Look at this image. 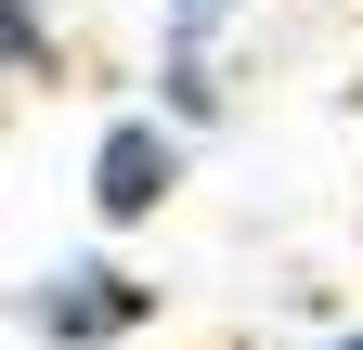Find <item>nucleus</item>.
<instances>
[{
	"label": "nucleus",
	"mask_w": 363,
	"mask_h": 350,
	"mask_svg": "<svg viewBox=\"0 0 363 350\" xmlns=\"http://www.w3.org/2000/svg\"><path fill=\"white\" fill-rule=\"evenodd\" d=\"M13 324L39 350H130L156 324V273H130L117 247H65V259H39L13 286Z\"/></svg>",
	"instance_id": "nucleus-1"
},
{
	"label": "nucleus",
	"mask_w": 363,
	"mask_h": 350,
	"mask_svg": "<svg viewBox=\"0 0 363 350\" xmlns=\"http://www.w3.org/2000/svg\"><path fill=\"white\" fill-rule=\"evenodd\" d=\"M182 169H195V130H182V117H156V104H130V117H104V130H91L78 195H91V221H104V234H143L156 208L182 195Z\"/></svg>",
	"instance_id": "nucleus-2"
},
{
	"label": "nucleus",
	"mask_w": 363,
	"mask_h": 350,
	"mask_svg": "<svg viewBox=\"0 0 363 350\" xmlns=\"http://www.w3.org/2000/svg\"><path fill=\"white\" fill-rule=\"evenodd\" d=\"M156 117L220 130V117H234V52H220V39H195V26H156Z\"/></svg>",
	"instance_id": "nucleus-3"
},
{
	"label": "nucleus",
	"mask_w": 363,
	"mask_h": 350,
	"mask_svg": "<svg viewBox=\"0 0 363 350\" xmlns=\"http://www.w3.org/2000/svg\"><path fill=\"white\" fill-rule=\"evenodd\" d=\"M65 39H52V0H0V78H52Z\"/></svg>",
	"instance_id": "nucleus-4"
},
{
	"label": "nucleus",
	"mask_w": 363,
	"mask_h": 350,
	"mask_svg": "<svg viewBox=\"0 0 363 350\" xmlns=\"http://www.w3.org/2000/svg\"><path fill=\"white\" fill-rule=\"evenodd\" d=\"M143 13H156V26H195V39H234L247 0H143Z\"/></svg>",
	"instance_id": "nucleus-5"
},
{
	"label": "nucleus",
	"mask_w": 363,
	"mask_h": 350,
	"mask_svg": "<svg viewBox=\"0 0 363 350\" xmlns=\"http://www.w3.org/2000/svg\"><path fill=\"white\" fill-rule=\"evenodd\" d=\"M311 350H363V324H325V337H311Z\"/></svg>",
	"instance_id": "nucleus-6"
}]
</instances>
